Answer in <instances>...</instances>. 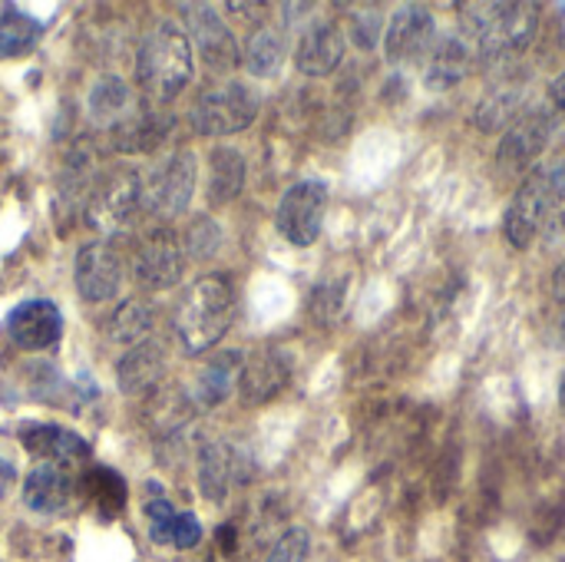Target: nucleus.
Here are the masks:
<instances>
[{
  "label": "nucleus",
  "instance_id": "nucleus-1",
  "mask_svg": "<svg viewBox=\"0 0 565 562\" xmlns=\"http://www.w3.org/2000/svg\"><path fill=\"white\" fill-rule=\"evenodd\" d=\"M235 318V288L225 275L199 278L175 311V335L189 354L209 351Z\"/></svg>",
  "mask_w": 565,
  "mask_h": 562
},
{
  "label": "nucleus",
  "instance_id": "nucleus-2",
  "mask_svg": "<svg viewBox=\"0 0 565 562\" xmlns=\"http://www.w3.org/2000/svg\"><path fill=\"white\" fill-rule=\"evenodd\" d=\"M136 76L149 99L169 103L192 79V40L172 23L156 26L139 46Z\"/></svg>",
  "mask_w": 565,
  "mask_h": 562
},
{
  "label": "nucleus",
  "instance_id": "nucleus-3",
  "mask_svg": "<svg viewBox=\"0 0 565 562\" xmlns=\"http://www.w3.org/2000/svg\"><path fill=\"white\" fill-rule=\"evenodd\" d=\"M480 17H467L477 33V56L483 63L516 60L536 36V3H467Z\"/></svg>",
  "mask_w": 565,
  "mask_h": 562
},
{
  "label": "nucleus",
  "instance_id": "nucleus-4",
  "mask_svg": "<svg viewBox=\"0 0 565 562\" xmlns=\"http://www.w3.org/2000/svg\"><path fill=\"white\" fill-rule=\"evenodd\" d=\"M255 116H258V93L238 79H225L202 89L189 119L199 136H228L245 129Z\"/></svg>",
  "mask_w": 565,
  "mask_h": 562
},
{
  "label": "nucleus",
  "instance_id": "nucleus-5",
  "mask_svg": "<svg viewBox=\"0 0 565 562\" xmlns=\"http://www.w3.org/2000/svg\"><path fill=\"white\" fill-rule=\"evenodd\" d=\"M324 212H328V185L318 182V179H305V182H295L281 202H278V232L298 245V248H308L318 242L321 235V225H324Z\"/></svg>",
  "mask_w": 565,
  "mask_h": 562
},
{
  "label": "nucleus",
  "instance_id": "nucleus-6",
  "mask_svg": "<svg viewBox=\"0 0 565 562\" xmlns=\"http://www.w3.org/2000/svg\"><path fill=\"white\" fill-rule=\"evenodd\" d=\"M192 189H195V156L182 149V152L166 156L152 169V176L142 182V202L152 215L172 219V215L185 212Z\"/></svg>",
  "mask_w": 565,
  "mask_h": 562
},
{
  "label": "nucleus",
  "instance_id": "nucleus-7",
  "mask_svg": "<svg viewBox=\"0 0 565 562\" xmlns=\"http://www.w3.org/2000/svg\"><path fill=\"white\" fill-rule=\"evenodd\" d=\"M553 109H543V106H536V109H526L510 129H507V136H503V142H500V149H497V166H500V172L503 176H520V172H526L536 159H540V152L550 146V139H553Z\"/></svg>",
  "mask_w": 565,
  "mask_h": 562
},
{
  "label": "nucleus",
  "instance_id": "nucleus-8",
  "mask_svg": "<svg viewBox=\"0 0 565 562\" xmlns=\"http://www.w3.org/2000/svg\"><path fill=\"white\" fill-rule=\"evenodd\" d=\"M434 43H437V23H434L427 7L411 3V7H401L391 17L387 36H384V50H387V60L394 66L417 63L420 56H427L434 50Z\"/></svg>",
  "mask_w": 565,
  "mask_h": 562
},
{
  "label": "nucleus",
  "instance_id": "nucleus-9",
  "mask_svg": "<svg viewBox=\"0 0 565 562\" xmlns=\"http://www.w3.org/2000/svg\"><path fill=\"white\" fill-rule=\"evenodd\" d=\"M139 202H142L139 176L129 172V169H119V172H113V176H106L99 182V189L89 199L86 219L99 232H116V229H122L129 222V215L136 212Z\"/></svg>",
  "mask_w": 565,
  "mask_h": 562
},
{
  "label": "nucleus",
  "instance_id": "nucleus-10",
  "mask_svg": "<svg viewBox=\"0 0 565 562\" xmlns=\"http://www.w3.org/2000/svg\"><path fill=\"white\" fill-rule=\"evenodd\" d=\"M7 335L20 351H46L63 335V318L53 301H23L7 318Z\"/></svg>",
  "mask_w": 565,
  "mask_h": 562
},
{
  "label": "nucleus",
  "instance_id": "nucleus-11",
  "mask_svg": "<svg viewBox=\"0 0 565 562\" xmlns=\"http://www.w3.org/2000/svg\"><path fill=\"white\" fill-rule=\"evenodd\" d=\"M182 13L189 20L192 43L199 46L202 60L212 70H232L238 63V46H235L232 30L218 20L215 7H209V3H185Z\"/></svg>",
  "mask_w": 565,
  "mask_h": 562
},
{
  "label": "nucleus",
  "instance_id": "nucleus-12",
  "mask_svg": "<svg viewBox=\"0 0 565 562\" xmlns=\"http://www.w3.org/2000/svg\"><path fill=\"white\" fill-rule=\"evenodd\" d=\"M122 282V265L119 255L109 242H93L83 245L76 255V291L86 301H109L119 291Z\"/></svg>",
  "mask_w": 565,
  "mask_h": 562
},
{
  "label": "nucleus",
  "instance_id": "nucleus-13",
  "mask_svg": "<svg viewBox=\"0 0 565 562\" xmlns=\"http://www.w3.org/2000/svg\"><path fill=\"white\" fill-rule=\"evenodd\" d=\"M185 258H182V245L175 242L172 232H156L136 258V275L146 288L166 291L182 278Z\"/></svg>",
  "mask_w": 565,
  "mask_h": 562
},
{
  "label": "nucleus",
  "instance_id": "nucleus-14",
  "mask_svg": "<svg viewBox=\"0 0 565 562\" xmlns=\"http://www.w3.org/2000/svg\"><path fill=\"white\" fill-rule=\"evenodd\" d=\"M288 378H291V361L281 351L265 348L242 364V378H238L242 401L245 404H265L285 391Z\"/></svg>",
  "mask_w": 565,
  "mask_h": 562
},
{
  "label": "nucleus",
  "instance_id": "nucleus-15",
  "mask_svg": "<svg viewBox=\"0 0 565 562\" xmlns=\"http://www.w3.org/2000/svg\"><path fill=\"white\" fill-rule=\"evenodd\" d=\"M20 444L26 454L46 460V464H56V467H66V464H76V460H86L89 457V447L79 434L73 431H63L56 424H23L20 427Z\"/></svg>",
  "mask_w": 565,
  "mask_h": 562
},
{
  "label": "nucleus",
  "instance_id": "nucleus-16",
  "mask_svg": "<svg viewBox=\"0 0 565 562\" xmlns=\"http://www.w3.org/2000/svg\"><path fill=\"white\" fill-rule=\"evenodd\" d=\"M344 56V33L334 23H315L295 50V63L305 76H328Z\"/></svg>",
  "mask_w": 565,
  "mask_h": 562
},
{
  "label": "nucleus",
  "instance_id": "nucleus-17",
  "mask_svg": "<svg viewBox=\"0 0 565 562\" xmlns=\"http://www.w3.org/2000/svg\"><path fill=\"white\" fill-rule=\"evenodd\" d=\"M467 66H470V43L463 36H457V33H447L427 53L424 86L430 93H447L467 76Z\"/></svg>",
  "mask_w": 565,
  "mask_h": 562
},
{
  "label": "nucleus",
  "instance_id": "nucleus-18",
  "mask_svg": "<svg viewBox=\"0 0 565 562\" xmlns=\"http://www.w3.org/2000/svg\"><path fill=\"white\" fill-rule=\"evenodd\" d=\"M70 497H73V480L56 464L36 467L23 484V503L36 513H60L66 510Z\"/></svg>",
  "mask_w": 565,
  "mask_h": 562
},
{
  "label": "nucleus",
  "instance_id": "nucleus-19",
  "mask_svg": "<svg viewBox=\"0 0 565 562\" xmlns=\"http://www.w3.org/2000/svg\"><path fill=\"white\" fill-rule=\"evenodd\" d=\"M235 450L222 441H212L202 447L199 454V484H202V494L205 500L212 503H222L225 494L232 490L235 477H238V467H235Z\"/></svg>",
  "mask_w": 565,
  "mask_h": 562
},
{
  "label": "nucleus",
  "instance_id": "nucleus-20",
  "mask_svg": "<svg viewBox=\"0 0 565 562\" xmlns=\"http://www.w3.org/2000/svg\"><path fill=\"white\" fill-rule=\"evenodd\" d=\"M162 371H166V351H162V344H156V341L139 344V348H132L119 361V388L126 394L156 388L159 378H162Z\"/></svg>",
  "mask_w": 565,
  "mask_h": 562
},
{
  "label": "nucleus",
  "instance_id": "nucleus-21",
  "mask_svg": "<svg viewBox=\"0 0 565 562\" xmlns=\"http://www.w3.org/2000/svg\"><path fill=\"white\" fill-rule=\"evenodd\" d=\"M238 378H242V354L238 351H225L218 358H212L202 371H199V384H195V394L205 407H215L222 404L235 388H238Z\"/></svg>",
  "mask_w": 565,
  "mask_h": 562
},
{
  "label": "nucleus",
  "instance_id": "nucleus-22",
  "mask_svg": "<svg viewBox=\"0 0 565 562\" xmlns=\"http://www.w3.org/2000/svg\"><path fill=\"white\" fill-rule=\"evenodd\" d=\"M245 185V159L238 156V149L222 146L212 152L209 159V199L225 205L232 202Z\"/></svg>",
  "mask_w": 565,
  "mask_h": 562
},
{
  "label": "nucleus",
  "instance_id": "nucleus-23",
  "mask_svg": "<svg viewBox=\"0 0 565 562\" xmlns=\"http://www.w3.org/2000/svg\"><path fill=\"white\" fill-rule=\"evenodd\" d=\"M40 33H43V26L33 17H26L23 10H17L13 3H7L3 13H0V56L10 60V56L30 53L36 46Z\"/></svg>",
  "mask_w": 565,
  "mask_h": 562
},
{
  "label": "nucleus",
  "instance_id": "nucleus-24",
  "mask_svg": "<svg viewBox=\"0 0 565 562\" xmlns=\"http://www.w3.org/2000/svg\"><path fill=\"white\" fill-rule=\"evenodd\" d=\"M89 106H93V116H96V119L113 123L116 129L136 116V109H132V96H129L126 83H122V79H116V76H106V79H99V83H96V89L89 93Z\"/></svg>",
  "mask_w": 565,
  "mask_h": 562
},
{
  "label": "nucleus",
  "instance_id": "nucleus-25",
  "mask_svg": "<svg viewBox=\"0 0 565 562\" xmlns=\"http://www.w3.org/2000/svg\"><path fill=\"white\" fill-rule=\"evenodd\" d=\"M83 490L89 494V500L96 503V510H99L106 520L119 517V510L126 507V494H129L126 484H122V477H119L116 470H109V467H93V470H86Z\"/></svg>",
  "mask_w": 565,
  "mask_h": 562
},
{
  "label": "nucleus",
  "instance_id": "nucleus-26",
  "mask_svg": "<svg viewBox=\"0 0 565 562\" xmlns=\"http://www.w3.org/2000/svg\"><path fill=\"white\" fill-rule=\"evenodd\" d=\"M520 103H523V96H520L516 86H500V89L487 93V96L480 99V106H477V126H480L483 132L513 126V123L523 116V113H520Z\"/></svg>",
  "mask_w": 565,
  "mask_h": 562
},
{
  "label": "nucleus",
  "instance_id": "nucleus-27",
  "mask_svg": "<svg viewBox=\"0 0 565 562\" xmlns=\"http://www.w3.org/2000/svg\"><path fill=\"white\" fill-rule=\"evenodd\" d=\"M285 60V40L278 30L271 26H262L248 36L245 43V66L255 73V76H271Z\"/></svg>",
  "mask_w": 565,
  "mask_h": 562
},
{
  "label": "nucleus",
  "instance_id": "nucleus-28",
  "mask_svg": "<svg viewBox=\"0 0 565 562\" xmlns=\"http://www.w3.org/2000/svg\"><path fill=\"white\" fill-rule=\"evenodd\" d=\"M149 328H152V308L146 301H139V298L126 301L113 315V325H109L116 341H139L142 335H149Z\"/></svg>",
  "mask_w": 565,
  "mask_h": 562
},
{
  "label": "nucleus",
  "instance_id": "nucleus-29",
  "mask_svg": "<svg viewBox=\"0 0 565 562\" xmlns=\"http://www.w3.org/2000/svg\"><path fill=\"white\" fill-rule=\"evenodd\" d=\"M341 305H344V282H324L311 295V315L324 325L338 318Z\"/></svg>",
  "mask_w": 565,
  "mask_h": 562
},
{
  "label": "nucleus",
  "instance_id": "nucleus-30",
  "mask_svg": "<svg viewBox=\"0 0 565 562\" xmlns=\"http://www.w3.org/2000/svg\"><path fill=\"white\" fill-rule=\"evenodd\" d=\"M308 547H311V537L305 530H288L262 562H305L308 560Z\"/></svg>",
  "mask_w": 565,
  "mask_h": 562
},
{
  "label": "nucleus",
  "instance_id": "nucleus-31",
  "mask_svg": "<svg viewBox=\"0 0 565 562\" xmlns=\"http://www.w3.org/2000/svg\"><path fill=\"white\" fill-rule=\"evenodd\" d=\"M199 540H202L199 520H195L192 513H175L172 530H169V547H175V550H192V547H199Z\"/></svg>",
  "mask_w": 565,
  "mask_h": 562
},
{
  "label": "nucleus",
  "instance_id": "nucleus-32",
  "mask_svg": "<svg viewBox=\"0 0 565 562\" xmlns=\"http://www.w3.org/2000/svg\"><path fill=\"white\" fill-rule=\"evenodd\" d=\"M381 26H384V20L377 17V10H364V13L354 17V40H358L361 46H374Z\"/></svg>",
  "mask_w": 565,
  "mask_h": 562
},
{
  "label": "nucleus",
  "instance_id": "nucleus-33",
  "mask_svg": "<svg viewBox=\"0 0 565 562\" xmlns=\"http://www.w3.org/2000/svg\"><path fill=\"white\" fill-rule=\"evenodd\" d=\"M550 99H553V109L559 113L565 119V70L553 79V86H550Z\"/></svg>",
  "mask_w": 565,
  "mask_h": 562
},
{
  "label": "nucleus",
  "instance_id": "nucleus-34",
  "mask_svg": "<svg viewBox=\"0 0 565 562\" xmlns=\"http://www.w3.org/2000/svg\"><path fill=\"white\" fill-rule=\"evenodd\" d=\"M218 547H222L225 556H235V547H238L235 527H222V530H218Z\"/></svg>",
  "mask_w": 565,
  "mask_h": 562
},
{
  "label": "nucleus",
  "instance_id": "nucleus-35",
  "mask_svg": "<svg viewBox=\"0 0 565 562\" xmlns=\"http://www.w3.org/2000/svg\"><path fill=\"white\" fill-rule=\"evenodd\" d=\"M10 484H13V467L7 460H0V497L10 490Z\"/></svg>",
  "mask_w": 565,
  "mask_h": 562
},
{
  "label": "nucleus",
  "instance_id": "nucleus-36",
  "mask_svg": "<svg viewBox=\"0 0 565 562\" xmlns=\"http://www.w3.org/2000/svg\"><path fill=\"white\" fill-rule=\"evenodd\" d=\"M228 10H235V13H255V10H262V3H228Z\"/></svg>",
  "mask_w": 565,
  "mask_h": 562
},
{
  "label": "nucleus",
  "instance_id": "nucleus-37",
  "mask_svg": "<svg viewBox=\"0 0 565 562\" xmlns=\"http://www.w3.org/2000/svg\"><path fill=\"white\" fill-rule=\"evenodd\" d=\"M559 404L565 407V374H563V384H559Z\"/></svg>",
  "mask_w": 565,
  "mask_h": 562
},
{
  "label": "nucleus",
  "instance_id": "nucleus-38",
  "mask_svg": "<svg viewBox=\"0 0 565 562\" xmlns=\"http://www.w3.org/2000/svg\"><path fill=\"white\" fill-rule=\"evenodd\" d=\"M563 331H565V321H563Z\"/></svg>",
  "mask_w": 565,
  "mask_h": 562
},
{
  "label": "nucleus",
  "instance_id": "nucleus-39",
  "mask_svg": "<svg viewBox=\"0 0 565 562\" xmlns=\"http://www.w3.org/2000/svg\"><path fill=\"white\" fill-rule=\"evenodd\" d=\"M563 225H565V219H563Z\"/></svg>",
  "mask_w": 565,
  "mask_h": 562
}]
</instances>
